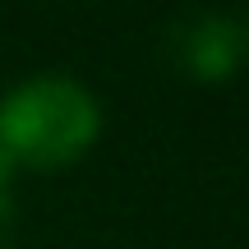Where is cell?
Returning a JSON list of instances; mask_svg holds the SVG:
<instances>
[{
	"label": "cell",
	"mask_w": 249,
	"mask_h": 249,
	"mask_svg": "<svg viewBox=\"0 0 249 249\" xmlns=\"http://www.w3.org/2000/svg\"><path fill=\"white\" fill-rule=\"evenodd\" d=\"M240 28H245V51H249V18H245V23H240Z\"/></svg>",
	"instance_id": "277c9868"
},
{
	"label": "cell",
	"mask_w": 249,
	"mask_h": 249,
	"mask_svg": "<svg viewBox=\"0 0 249 249\" xmlns=\"http://www.w3.org/2000/svg\"><path fill=\"white\" fill-rule=\"evenodd\" d=\"M14 171H18V166H14V161L5 157V152H0V194H5V189L14 185Z\"/></svg>",
	"instance_id": "3957f363"
},
{
	"label": "cell",
	"mask_w": 249,
	"mask_h": 249,
	"mask_svg": "<svg viewBox=\"0 0 249 249\" xmlns=\"http://www.w3.org/2000/svg\"><path fill=\"white\" fill-rule=\"evenodd\" d=\"M102 107L70 74H28L0 97V152L14 166H70L92 148Z\"/></svg>",
	"instance_id": "6da1fadb"
},
{
	"label": "cell",
	"mask_w": 249,
	"mask_h": 249,
	"mask_svg": "<svg viewBox=\"0 0 249 249\" xmlns=\"http://www.w3.org/2000/svg\"><path fill=\"white\" fill-rule=\"evenodd\" d=\"M180 55H185V70L198 74V79H226L245 55V28L235 18L203 14L185 28Z\"/></svg>",
	"instance_id": "7a4b0ae2"
}]
</instances>
